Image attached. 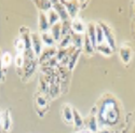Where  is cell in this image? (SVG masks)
I'll return each mask as SVG.
<instances>
[{
  "mask_svg": "<svg viewBox=\"0 0 135 133\" xmlns=\"http://www.w3.org/2000/svg\"><path fill=\"white\" fill-rule=\"evenodd\" d=\"M134 13H135V1H134Z\"/></svg>",
  "mask_w": 135,
  "mask_h": 133,
  "instance_id": "cell-36",
  "label": "cell"
},
{
  "mask_svg": "<svg viewBox=\"0 0 135 133\" xmlns=\"http://www.w3.org/2000/svg\"><path fill=\"white\" fill-rule=\"evenodd\" d=\"M96 108H97L96 118H97L98 127L100 128H104V126L112 127L119 122L120 107L118 101L112 95L106 94L105 96H103Z\"/></svg>",
  "mask_w": 135,
  "mask_h": 133,
  "instance_id": "cell-1",
  "label": "cell"
},
{
  "mask_svg": "<svg viewBox=\"0 0 135 133\" xmlns=\"http://www.w3.org/2000/svg\"><path fill=\"white\" fill-rule=\"evenodd\" d=\"M56 53H57V48L55 47H47L44 48L41 52V54L38 58V63L39 64H43L44 62H47L56 56Z\"/></svg>",
  "mask_w": 135,
  "mask_h": 133,
  "instance_id": "cell-8",
  "label": "cell"
},
{
  "mask_svg": "<svg viewBox=\"0 0 135 133\" xmlns=\"http://www.w3.org/2000/svg\"><path fill=\"white\" fill-rule=\"evenodd\" d=\"M85 34L88 35L90 41H91L92 46L94 47V49L96 50V47H97V42H96V34H95V23H89L88 26H86V32Z\"/></svg>",
  "mask_w": 135,
  "mask_h": 133,
  "instance_id": "cell-14",
  "label": "cell"
},
{
  "mask_svg": "<svg viewBox=\"0 0 135 133\" xmlns=\"http://www.w3.org/2000/svg\"><path fill=\"white\" fill-rule=\"evenodd\" d=\"M62 3L66 8L67 13H68V15H69V18H71V20L76 18L77 15H78V12H79V10H80L79 1H75V0L65 1V0H62Z\"/></svg>",
  "mask_w": 135,
  "mask_h": 133,
  "instance_id": "cell-5",
  "label": "cell"
},
{
  "mask_svg": "<svg viewBox=\"0 0 135 133\" xmlns=\"http://www.w3.org/2000/svg\"><path fill=\"white\" fill-rule=\"evenodd\" d=\"M50 79H51V76H47V75H41V77L39 78V88H40L42 94L49 93Z\"/></svg>",
  "mask_w": 135,
  "mask_h": 133,
  "instance_id": "cell-17",
  "label": "cell"
},
{
  "mask_svg": "<svg viewBox=\"0 0 135 133\" xmlns=\"http://www.w3.org/2000/svg\"><path fill=\"white\" fill-rule=\"evenodd\" d=\"M38 59L35 60H30V61H24V66H23V76L22 79L23 81L29 80V78L33 75V73L36 72L37 66H38Z\"/></svg>",
  "mask_w": 135,
  "mask_h": 133,
  "instance_id": "cell-3",
  "label": "cell"
},
{
  "mask_svg": "<svg viewBox=\"0 0 135 133\" xmlns=\"http://www.w3.org/2000/svg\"><path fill=\"white\" fill-rule=\"evenodd\" d=\"M89 4V1H79V6H80V9H84L85 6Z\"/></svg>",
  "mask_w": 135,
  "mask_h": 133,
  "instance_id": "cell-33",
  "label": "cell"
},
{
  "mask_svg": "<svg viewBox=\"0 0 135 133\" xmlns=\"http://www.w3.org/2000/svg\"><path fill=\"white\" fill-rule=\"evenodd\" d=\"M96 133H110V131H109L107 128H100V129L97 130Z\"/></svg>",
  "mask_w": 135,
  "mask_h": 133,
  "instance_id": "cell-32",
  "label": "cell"
},
{
  "mask_svg": "<svg viewBox=\"0 0 135 133\" xmlns=\"http://www.w3.org/2000/svg\"><path fill=\"white\" fill-rule=\"evenodd\" d=\"M62 114L64 121L67 125L73 124V107L69 104H64L63 109H62Z\"/></svg>",
  "mask_w": 135,
  "mask_h": 133,
  "instance_id": "cell-15",
  "label": "cell"
},
{
  "mask_svg": "<svg viewBox=\"0 0 135 133\" xmlns=\"http://www.w3.org/2000/svg\"><path fill=\"white\" fill-rule=\"evenodd\" d=\"M119 55H120V59L123 62V64H126V65L129 64L132 60V56H133L132 47L128 43H123L119 48Z\"/></svg>",
  "mask_w": 135,
  "mask_h": 133,
  "instance_id": "cell-7",
  "label": "cell"
},
{
  "mask_svg": "<svg viewBox=\"0 0 135 133\" xmlns=\"http://www.w3.org/2000/svg\"><path fill=\"white\" fill-rule=\"evenodd\" d=\"M33 3H35L37 6V8L39 9V12H48L49 10L52 9V1H41V0H36V1H33Z\"/></svg>",
  "mask_w": 135,
  "mask_h": 133,
  "instance_id": "cell-20",
  "label": "cell"
},
{
  "mask_svg": "<svg viewBox=\"0 0 135 133\" xmlns=\"http://www.w3.org/2000/svg\"><path fill=\"white\" fill-rule=\"evenodd\" d=\"M40 36H41L42 43H44L47 47H54L55 40L53 39L52 35L50 34L49 31H47V32H42V34H40Z\"/></svg>",
  "mask_w": 135,
  "mask_h": 133,
  "instance_id": "cell-24",
  "label": "cell"
},
{
  "mask_svg": "<svg viewBox=\"0 0 135 133\" xmlns=\"http://www.w3.org/2000/svg\"><path fill=\"white\" fill-rule=\"evenodd\" d=\"M14 48L16 50V53H20V54H23L25 51V44L20 37L15 38V40H14Z\"/></svg>",
  "mask_w": 135,
  "mask_h": 133,
  "instance_id": "cell-27",
  "label": "cell"
},
{
  "mask_svg": "<svg viewBox=\"0 0 135 133\" xmlns=\"http://www.w3.org/2000/svg\"><path fill=\"white\" fill-rule=\"evenodd\" d=\"M134 133H135V130H134Z\"/></svg>",
  "mask_w": 135,
  "mask_h": 133,
  "instance_id": "cell-37",
  "label": "cell"
},
{
  "mask_svg": "<svg viewBox=\"0 0 135 133\" xmlns=\"http://www.w3.org/2000/svg\"><path fill=\"white\" fill-rule=\"evenodd\" d=\"M98 24H99V26L102 27V29H103L105 42L111 48L112 51H115L117 47H116V38H115L114 30H112V28L108 24L104 23V22H98Z\"/></svg>",
  "mask_w": 135,
  "mask_h": 133,
  "instance_id": "cell-2",
  "label": "cell"
},
{
  "mask_svg": "<svg viewBox=\"0 0 135 133\" xmlns=\"http://www.w3.org/2000/svg\"><path fill=\"white\" fill-rule=\"evenodd\" d=\"M12 63V56L9 52H3L1 55V65H2V68L3 70H6L9 66Z\"/></svg>",
  "mask_w": 135,
  "mask_h": 133,
  "instance_id": "cell-25",
  "label": "cell"
},
{
  "mask_svg": "<svg viewBox=\"0 0 135 133\" xmlns=\"http://www.w3.org/2000/svg\"><path fill=\"white\" fill-rule=\"evenodd\" d=\"M49 32L52 35V37L55 40V42L60 41L61 38H62V22H59V23H56L53 26H51Z\"/></svg>",
  "mask_w": 135,
  "mask_h": 133,
  "instance_id": "cell-16",
  "label": "cell"
},
{
  "mask_svg": "<svg viewBox=\"0 0 135 133\" xmlns=\"http://www.w3.org/2000/svg\"><path fill=\"white\" fill-rule=\"evenodd\" d=\"M1 115H2V113L0 112V126H1Z\"/></svg>",
  "mask_w": 135,
  "mask_h": 133,
  "instance_id": "cell-35",
  "label": "cell"
},
{
  "mask_svg": "<svg viewBox=\"0 0 135 133\" xmlns=\"http://www.w3.org/2000/svg\"><path fill=\"white\" fill-rule=\"evenodd\" d=\"M11 124H12V120H11L10 112H9V109H6L2 112V115H1V126H2L4 133H8L10 131Z\"/></svg>",
  "mask_w": 135,
  "mask_h": 133,
  "instance_id": "cell-12",
  "label": "cell"
},
{
  "mask_svg": "<svg viewBox=\"0 0 135 133\" xmlns=\"http://www.w3.org/2000/svg\"><path fill=\"white\" fill-rule=\"evenodd\" d=\"M96 50H97L100 54H103L104 56H110V55L114 53V51L111 50V48L108 46V44H107L105 41L102 42V43H99V44H97Z\"/></svg>",
  "mask_w": 135,
  "mask_h": 133,
  "instance_id": "cell-22",
  "label": "cell"
},
{
  "mask_svg": "<svg viewBox=\"0 0 135 133\" xmlns=\"http://www.w3.org/2000/svg\"><path fill=\"white\" fill-rule=\"evenodd\" d=\"M52 9L57 13V15L60 16L61 22H65V21L70 20L68 13H67V11H66V8L62 3V1H56V0L52 1Z\"/></svg>",
  "mask_w": 135,
  "mask_h": 133,
  "instance_id": "cell-9",
  "label": "cell"
},
{
  "mask_svg": "<svg viewBox=\"0 0 135 133\" xmlns=\"http://www.w3.org/2000/svg\"><path fill=\"white\" fill-rule=\"evenodd\" d=\"M82 50L84 51V53L86 55H89V56H92V55L94 54V52H95V49L92 46V43H91V41H90V39H89V37H88L86 34H84V37H83Z\"/></svg>",
  "mask_w": 135,
  "mask_h": 133,
  "instance_id": "cell-18",
  "label": "cell"
},
{
  "mask_svg": "<svg viewBox=\"0 0 135 133\" xmlns=\"http://www.w3.org/2000/svg\"><path fill=\"white\" fill-rule=\"evenodd\" d=\"M71 32V27H70V20L62 22V37H65L69 35Z\"/></svg>",
  "mask_w": 135,
  "mask_h": 133,
  "instance_id": "cell-28",
  "label": "cell"
},
{
  "mask_svg": "<svg viewBox=\"0 0 135 133\" xmlns=\"http://www.w3.org/2000/svg\"><path fill=\"white\" fill-rule=\"evenodd\" d=\"M70 34H71V32H70ZM70 34L61 38L60 48H69L71 46V35Z\"/></svg>",
  "mask_w": 135,
  "mask_h": 133,
  "instance_id": "cell-30",
  "label": "cell"
},
{
  "mask_svg": "<svg viewBox=\"0 0 135 133\" xmlns=\"http://www.w3.org/2000/svg\"><path fill=\"white\" fill-rule=\"evenodd\" d=\"M1 50H0V81H3L4 80V76H6V70H3L2 68V65H1Z\"/></svg>",
  "mask_w": 135,
  "mask_h": 133,
  "instance_id": "cell-31",
  "label": "cell"
},
{
  "mask_svg": "<svg viewBox=\"0 0 135 133\" xmlns=\"http://www.w3.org/2000/svg\"><path fill=\"white\" fill-rule=\"evenodd\" d=\"M81 51H82V49H76L75 52L71 54V56L68 61V64H67V68H68L69 72H71L74 69V67L76 66V64L78 62V59H79L80 54H81Z\"/></svg>",
  "mask_w": 135,
  "mask_h": 133,
  "instance_id": "cell-19",
  "label": "cell"
},
{
  "mask_svg": "<svg viewBox=\"0 0 135 133\" xmlns=\"http://www.w3.org/2000/svg\"><path fill=\"white\" fill-rule=\"evenodd\" d=\"M38 26H39V31L41 32H47L50 29L49 22L47 17V13L44 12H39V17H38Z\"/></svg>",
  "mask_w": 135,
  "mask_h": 133,
  "instance_id": "cell-13",
  "label": "cell"
},
{
  "mask_svg": "<svg viewBox=\"0 0 135 133\" xmlns=\"http://www.w3.org/2000/svg\"><path fill=\"white\" fill-rule=\"evenodd\" d=\"M133 29H134V32H135V20L133 22Z\"/></svg>",
  "mask_w": 135,
  "mask_h": 133,
  "instance_id": "cell-34",
  "label": "cell"
},
{
  "mask_svg": "<svg viewBox=\"0 0 135 133\" xmlns=\"http://www.w3.org/2000/svg\"><path fill=\"white\" fill-rule=\"evenodd\" d=\"M95 34H96V42H97V44H99V43H102V42L105 41L103 29H102V27L99 26L98 23H95Z\"/></svg>",
  "mask_w": 135,
  "mask_h": 133,
  "instance_id": "cell-26",
  "label": "cell"
},
{
  "mask_svg": "<svg viewBox=\"0 0 135 133\" xmlns=\"http://www.w3.org/2000/svg\"><path fill=\"white\" fill-rule=\"evenodd\" d=\"M71 44L73 47L76 49H82V44H83V37L80 34H75L71 31Z\"/></svg>",
  "mask_w": 135,
  "mask_h": 133,
  "instance_id": "cell-21",
  "label": "cell"
},
{
  "mask_svg": "<svg viewBox=\"0 0 135 133\" xmlns=\"http://www.w3.org/2000/svg\"><path fill=\"white\" fill-rule=\"evenodd\" d=\"M70 27H71V31L75 32V34L82 35V34H85V31H86L85 24L79 17H76V18L70 21Z\"/></svg>",
  "mask_w": 135,
  "mask_h": 133,
  "instance_id": "cell-10",
  "label": "cell"
},
{
  "mask_svg": "<svg viewBox=\"0 0 135 133\" xmlns=\"http://www.w3.org/2000/svg\"><path fill=\"white\" fill-rule=\"evenodd\" d=\"M30 39H31V48L37 58L41 54L43 50V43L41 40V36L39 32H31L30 34Z\"/></svg>",
  "mask_w": 135,
  "mask_h": 133,
  "instance_id": "cell-6",
  "label": "cell"
},
{
  "mask_svg": "<svg viewBox=\"0 0 135 133\" xmlns=\"http://www.w3.org/2000/svg\"><path fill=\"white\" fill-rule=\"evenodd\" d=\"M47 17H48V22H49V26L50 27L53 26L56 23H59V22H61L60 16L57 15V13H56L53 9L49 10L48 12H47Z\"/></svg>",
  "mask_w": 135,
  "mask_h": 133,
  "instance_id": "cell-23",
  "label": "cell"
},
{
  "mask_svg": "<svg viewBox=\"0 0 135 133\" xmlns=\"http://www.w3.org/2000/svg\"><path fill=\"white\" fill-rule=\"evenodd\" d=\"M73 124L78 131H81L84 128V119L76 108H73Z\"/></svg>",
  "mask_w": 135,
  "mask_h": 133,
  "instance_id": "cell-11",
  "label": "cell"
},
{
  "mask_svg": "<svg viewBox=\"0 0 135 133\" xmlns=\"http://www.w3.org/2000/svg\"><path fill=\"white\" fill-rule=\"evenodd\" d=\"M36 104H37L38 108H44V107H47L48 101H47V98L44 97V95L42 93L41 94H38L36 96Z\"/></svg>",
  "mask_w": 135,
  "mask_h": 133,
  "instance_id": "cell-29",
  "label": "cell"
},
{
  "mask_svg": "<svg viewBox=\"0 0 135 133\" xmlns=\"http://www.w3.org/2000/svg\"><path fill=\"white\" fill-rule=\"evenodd\" d=\"M96 114H97V108L95 106V107H93L90 115L84 119V127H86L89 131H91L93 133H96L98 130V122H97Z\"/></svg>",
  "mask_w": 135,
  "mask_h": 133,
  "instance_id": "cell-4",
  "label": "cell"
}]
</instances>
